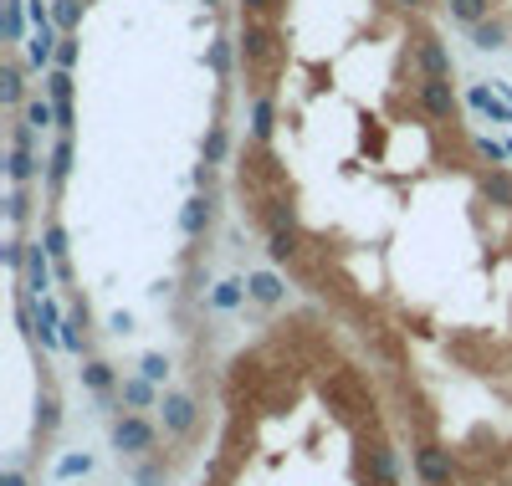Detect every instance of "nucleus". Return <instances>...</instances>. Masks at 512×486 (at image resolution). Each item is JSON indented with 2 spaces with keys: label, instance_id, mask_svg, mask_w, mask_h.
<instances>
[{
  "label": "nucleus",
  "instance_id": "1",
  "mask_svg": "<svg viewBox=\"0 0 512 486\" xmlns=\"http://www.w3.org/2000/svg\"><path fill=\"white\" fill-rule=\"evenodd\" d=\"M282 185V164H277V154L267 149V144H256L246 159H241V190H251V195H272Z\"/></svg>",
  "mask_w": 512,
  "mask_h": 486
},
{
  "label": "nucleus",
  "instance_id": "25",
  "mask_svg": "<svg viewBox=\"0 0 512 486\" xmlns=\"http://www.w3.org/2000/svg\"><path fill=\"white\" fill-rule=\"evenodd\" d=\"M205 62H210V72L226 82V77H231V62H236V47H231L226 36H216V41H210V52H205Z\"/></svg>",
  "mask_w": 512,
  "mask_h": 486
},
{
  "label": "nucleus",
  "instance_id": "36",
  "mask_svg": "<svg viewBox=\"0 0 512 486\" xmlns=\"http://www.w3.org/2000/svg\"><path fill=\"white\" fill-rule=\"evenodd\" d=\"M164 476H169V466H159V461H144V466L134 471L139 486H164Z\"/></svg>",
  "mask_w": 512,
  "mask_h": 486
},
{
  "label": "nucleus",
  "instance_id": "26",
  "mask_svg": "<svg viewBox=\"0 0 512 486\" xmlns=\"http://www.w3.org/2000/svg\"><path fill=\"white\" fill-rule=\"evenodd\" d=\"M118 394H123V405H134V410H149V405H154V384H149L144 374H139V379H123Z\"/></svg>",
  "mask_w": 512,
  "mask_h": 486
},
{
  "label": "nucleus",
  "instance_id": "3",
  "mask_svg": "<svg viewBox=\"0 0 512 486\" xmlns=\"http://www.w3.org/2000/svg\"><path fill=\"white\" fill-rule=\"evenodd\" d=\"M113 446H118V456H154L159 430L144 415H118L113 420Z\"/></svg>",
  "mask_w": 512,
  "mask_h": 486
},
{
  "label": "nucleus",
  "instance_id": "38",
  "mask_svg": "<svg viewBox=\"0 0 512 486\" xmlns=\"http://www.w3.org/2000/svg\"><path fill=\"white\" fill-rule=\"evenodd\" d=\"M88 471H93V456H67L57 466V476H88Z\"/></svg>",
  "mask_w": 512,
  "mask_h": 486
},
{
  "label": "nucleus",
  "instance_id": "10",
  "mask_svg": "<svg viewBox=\"0 0 512 486\" xmlns=\"http://www.w3.org/2000/svg\"><path fill=\"white\" fill-rule=\"evenodd\" d=\"M466 108H477V113L492 118V123H512V103L497 93V87H487V82H472V87H466Z\"/></svg>",
  "mask_w": 512,
  "mask_h": 486
},
{
  "label": "nucleus",
  "instance_id": "15",
  "mask_svg": "<svg viewBox=\"0 0 512 486\" xmlns=\"http://www.w3.org/2000/svg\"><path fill=\"white\" fill-rule=\"evenodd\" d=\"M246 292H251V302L277 307V302H282V292H287V282H282L277 272H251V277H246Z\"/></svg>",
  "mask_w": 512,
  "mask_h": 486
},
{
  "label": "nucleus",
  "instance_id": "30",
  "mask_svg": "<svg viewBox=\"0 0 512 486\" xmlns=\"http://www.w3.org/2000/svg\"><path fill=\"white\" fill-rule=\"evenodd\" d=\"M226 154H231L226 123H210V134H205V164H226Z\"/></svg>",
  "mask_w": 512,
  "mask_h": 486
},
{
  "label": "nucleus",
  "instance_id": "9",
  "mask_svg": "<svg viewBox=\"0 0 512 486\" xmlns=\"http://www.w3.org/2000/svg\"><path fill=\"white\" fill-rule=\"evenodd\" d=\"M256 220L267 226V236H277V231H297V205L287 200V195H262V205H256Z\"/></svg>",
  "mask_w": 512,
  "mask_h": 486
},
{
  "label": "nucleus",
  "instance_id": "12",
  "mask_svg": "<svg viewBox=\"0 0 512 486\" xmlns=\"http://www.w3.org/2000/svg\"><path fill=\"white\" fill-rule=\"evenodd\" d=\"M210 220H216V200H210V195H190L185 210H180V231H185L190 241H200V236L210 231Z\"/></svg>",
  "mask_w": 512,
  "mask_h": 486
},
{
  "label": "nucleus",
  "instance_id": "11",
  "mask_svg": "<svg viewBox=\"0 0 512 486\" xmlns=\"http://www.w3.org/2000/svg\"><path fill=\"white\" fill-rule=\"evenodd\" d=\"M159 415H164V430H169V435H190V430H195V420H200V410H195L190 394H164Z\"/></svg>",
  "mask_w": 512,
  "mask_h": 486
},
{
  "label": "nucleus",
  "instance_id": "32",
  "mask_svg": "<svg viewBox=\"0 0 512 486\" xmlns=\"http://www.w3.org/2000/svg\"><path fill=\"white\" fill-rule=\"evenodd\" d=\"M472 149H477V159H487V169H502V164L512 159V149H507V144H497V139H477Z\"/></svg>",
  "mask_w": 512,
  "mask_h": 486
},
{
  "label": "nucleus",
  "instance_id": "35",
  "mask_svg": "<svg viewBox=\"0 0 512 486\" xmlns=\"http://www.w3.org/2000/svg\"><path fill=\"white\" fill-rule=\"evenodd\" d=\"M36 425H41V435H52V430L62 425V405H57V394H47V400H41V415H36Z\"/></svg>",
  "mask_w": 512,
  "mask_h": 486
},
{
  "label": "nucleus",
  "instance_id": "24",
  "mask_svg": "<svg viewBox=\"0 0 512 486\" xmlns=\"http://www.w3.org/2000/svg\"><path fill=\"white\" fill-rule=\"evenodd\" d=\"M21 118H26L31 128H57V103H52V98H26Z\"/></svg>",
  "mask_w": 512,
  "mask_h": 486
},
{
  "label": "nucleus",
  "instance_id": "13",
  "mask_svg": "<svg viewBox=\"0 0 512 486\" xmlns=\"http://www.w3.org/2000/svg\"><path fill=\"white\" fill-rule=\"evenodd\" d=\"M67 174H72V134H57V144L47 154V190L52 195L67 185Z\"/></svg>",
  "mask_w": 512,
  "mask_h": 486
},
{
  "label": "nucleus",
  "instance_id": "45",
  "mask_svg": "<svg viewBox=\"0 0 512 486\" xmlns=\"http://www.w3.org/2000/svg\"><path fill=\"white\" fill-rule=\"evenodd\" d=\"M0 486H26V476L21 471H6V476H0Z\"/></svg>",
  "mask_w": 512,
  "mask_h": 486
},
{
  "label": "nucleus",
  "instance_id": "6",
  "mask_svg": "<svg viewBox=\"0 0 512 486\" xmlns=\"http://www.w3.org/2000/svg\"><path fill=\"white\" fill-rule=\"evenodd\" d=\"M415 103H420L425 118L456 123V93H451V82H446V77H425V82H420V93H415Z\"/></svg>",
  "mask_w": 512,
  "mask_h": 486
},
{
  "label": "nucleus",
  "instance_id": "22",
  "mask_svg": "<svg viewBox=\"0 0 512 486\" xmlns=\"http://www.w3.org/2000/svg\"><path fill=\"white\" fill-rule=\"evenodd\" d=\"M446 11H451V21H461L466 31H472L477 21L492 16V0H446Z\"/></svg>",
  "mask_w": 512,
  "mask_h": 486
},
{
  "label": "nucleus",
  "instance_id": "18",
  "mask_svg": "<svg viewBox=\"0 0 512 486\" xmlns=\"http://www.w3.org/2000/svg\"><path fill=\"white\" fill-rule=\"evenodd\" d=\"M272 134H277V108H272V98H256L251 103V139L272 144Z\"/></svg>",
  "mask_w": 512,
  "mask_h": 486
},
{
  "label": "nucleus",
  "instance_id": "17",
  "mask_svg": "<svg viewBox=\"0 0 512 486\" xmlns=\"http://www.w3.org/2000/svg\"><path fill=\"white\" fill-rule=\"evenodd\" d=\"M82 328H88V302L72 307V313L62 318V348H72V353H88V333H82Z\"/></svg>",
  "mask_w": 512,
  "mask_h": 486
},
{
  "label": "nucleus",
  "instance_id": "39",
  "mask_svg": "<svg viewBox=\"0 0 512 486\" xmlns=\"http://www.w3.org/2000/svg\"><path fill=\"white\" fill-rule=\"evenodd\" d=\"M195 190H200V195L216 190V164H200V169H195Z\"/></svg>",
  "mask_w": 512,
  "mask_h": 486
},
{
  "label": "nucleus",
  "instance_id": "7",
  "mask_svg": "<svg viewBox=\"0 0 512 486\" xmlns=\"http://www.w3.org/2000/svg\"><path fill=\"white\" fill-rule=\"evenodd\" d=\"M57 47H62V31H57V21H47V26H31V36H26V62H31L36 72H52V67H57Z\"/></svg>",
  "mask_w": 512,
  "mask_h": 486
},
{
  "label": "nucleus",
  "instance_id": "27",
  "mask_svg": "<svg viewBox=\"0 0 512 486\" xmlns=\"http://www.w3.org/2000/svg\"><path fill=\"white\" fill-rule=\"evenodd\" d=\"M26 0H6V21H0V31H6V41H26Z\"/></svg>",
  "mask_w": 512,
  "mask_h": 486
},
{
  "label": "nucleus",
  "instance_id": "46",
  "mask_svg": "<svg viewBox=\"0 0 512 486\" xmlns=\"http://www.w3.org/2000/svg\"><path fill=\"white\" fill-rule=\"evenodd\" d=\"M205 6H226V0H205Z\"/></svg>",
  "mask_w": 512,
  "mask_h": 486
},
{
  "label": "nucleus",
  "instance_id": "47",
  "mask_svg": "<svg viewBox=\"0 0 512 486\" xmlns=\"http://www.w3.org/2000/svg\"><path fill=\"white\" fill-rule=\"evenodd\" d=\"M507 149H512V144H507Z\"/></svg>",
  "mask_w": 512,
  "mask_h": 486
},
{
  "label": "nucleus",
  "instance_id": "21",
  "mask_svg": "<svg viewBox=\"0 0 512 486\" xmlns=\"http://www.w3.org/2000/svg\"><path fill=\"white\" fill-rule=\"evenodd\" d=\"M472 47H477V52H502V47H507V26L492 21V16L477 21V26H472Z\"/></svg>",
  "mask_w": 512,
  "mask_h": 486
},
{
  "label": "nucleus",
  "instance_id": "40",
  "mask_svg": "<svg viewBox=\"0 0 512 486\" xmlns=\"http://www.w3.org/2000/svg\"><path fill=\"white\" fill-rule=\"evenodd\" d=\"M57 67H67V72L77 67V41H72V36H62V47H57Z\"/></svg>",
  "mask_w": 512,
  "mask_h": 486
},
{
  "label": "nucleus",
  "instance_id": "41",
  "mask_svg": "<svg viewBox=\"0 0 512 486\" xmlns=\"http://www.w3.org/2000/svg\"><path fill=\"white\" fill-rule=\"evenodd\" d=\"M72 123H77L72 103H57V134H72Z\"/></svg>",
  "mask_w": 512,
  "mask_h": 486
},
{
  "label": "nucleus",
  "instance_id": "19",
  "mask_svg": "<svg viewBox=\"0 0 512 486\" xmlns=\"http://www.w3.org/2000/svg\"><path fill=\"white\" fill-rule=\"evenodd\" d=\"M477 190H482L487 200H497V205H512V174H507V169H482V174H477Z\"/></svg>",
  "mask_w": 512,
  "mask_h": 486
},
{
  "label": "nucleus",
  "instance_id": "42",
  "mask_svg": "<svg viewBox=\"0 0 512 486\" xmlns=\"http://www.w3.org/2000/svg\"><path fill=\"white\" fill-rule=\"evenodd\" d=\"M241 6H246V11H251V16H267V11H272V6H277V0H241Z\"/></svg>",
  "mask_w": 512,
  "mask_h": 486
},
{
  "label": "nucleus",
  "instance_id": "23",
  "mask_svg": "<svg viewBox=\"0 0 512 486\" xmlns=\"http://www.w3.org/2000/svg\"><path fill=\"white\" fill-rule=\"evenodd\" d=\"M82 6H88V0H52V21H57L62 36H72L82 26Z\"/></svg>",
  "mask_w": 512,
  "mask_h": 486
},
{
  "label": "nucleus",
  "instance_id": "8",
  "mask_svg": "<svg viewBox=\"0 0 512 486\" xmlns=\"http://www.w3.org/2000/svg\"><path fill=\"white\" fill-rule=\"evenodd\" d=\"M410 62H415V72H420V82L425 77H451V52L441 47V41L425 31L420 41H415V52H410Z\"/></svg>",
  "mask_w": 512,
  "mask_h": 486
},
{
  "label": "nucleus",
  "instance_id": "34",
  "mask_svg": "<svg viewBox=\"0 0 512 486\" xmlns=\"http://www.w3.org/2000/svg\"><path fill=\"white\" fill-rule=\"evenodd\" d=\"M41 246H47L57 261H67V231L57 226V220H47V231H41Z\"/></svg>",
  "mask_w": 512,
  "mask_h": 486
},
{
  "label": "nucleus",
  "instance_id": "4",
  "mask_svg": "<svg viewBox=\"0 0 512 486\" xmlns=\"http://www.w3.org/2000/svg\"><path fill=\"white\" fill-rule=\"evenodd\" d=\"M415 476L425 486H451L456 481V456L446 446H436V440H420L415 446Z\"/></svg>",
  "mask_w": 512,
  "mask_h": 486
},
{
  "label": "nucleus",
  "instance_id": "20",
  "mask_svg": "<svg viewBox=\"0 0 512 486\" xmlns=\"http://www.w3.org/2000/svg\"><path fill=\"white\" fill-rule=\"evenodd\" d=\"M6 174H11V185H31L36 174H41V159H36V149H11V159H6Z\"/></svg>",
  "mask_w": 512,
  "mask_h": 486
},
{
  "label": "nucleus",
  "instance_id": "37",
  "mask_svg": "<svg viewBox=\"0 0 512 486\" xmlns=\"http://www.w3.org/2000/svg\"><path fill=\"white\" fill-rule=\"evenodd\" d=\"M139 369H144L149 384H159V379L169 374V359H164V353H144V364H139Z\"/></svg>",
  "mask_w": 512,
  "mask_h": 486
},
{
  "label": "nucleus",
  "instance_id": "44",
  "mask_svg": "<svg viewBox=\"0 0 512 486\" xmlns=\"http://www.w3.org/2000/svg\"><path fill=\"white\" fill-rule=\"evenodd\" d=\"M379 6H400V11H425V0H379Z\"/></svg>",
  "mask_w": 512,
  "mask_h": 486
},
{
  "label": "nucleus",
  "instance_id": "43",
  "mask_svg": "<svg viewBox=\"0 0 512 486\" xmlns=\"http://www.w3.org/2000/svg\"><path fill=\"white\" fill-rule=\"evenodd\" d=\"M108 328H113V333H128V328H134V318H128V313H113Z\"/></svg>",
  "mask_w": 512,
  "mask_h": 486
},
{
  "label": "nucleus",
  "instance_id": "16",
  "mask_svg": "<svg viewBox=\"0 0 512 486\" xmlns=\"http://www.w3.org/2000/svg\"><path fill=\"white\" fill-rule=\"evenodd\" d=\"M0 103H6V108H26V77H21V62H6V67H0Z\"/></svg>",
  "mask_w": 512,
  "mask_h": 486
},
{
  "label": "nucleus",
  "instance_id": "14",
  "mask_svg": "<svg viewBox=\"0 0 512 486\" xmlns=\"http://www.w3.org/2000/svg\"><path fill=\"white\" fill-rule=\"evenodd\" d=\"M267 256L277 261V267H297V261H303V231H277V236H267Z\"/></svg>",
  "mask_w": 512,
  "mask_h": 486
},
{
  "label": "nucleus",
  "instance_id": "29",
  "mask_svg": "<svg viewBox=\"0 0 512 486\" xmlns=\"http://www.w3.org/2000/svg\"><path fill=\"white\" fill-rule=\"evenodd\" d=\"M82 384H88L93 394H108V389H113V364L88 359V364H82Z\"/></svg>",
  "mask_w": 512,
  "mask_h": 486
},
{
  "label": "nucleus",
  "instance_id": "2",
  "mask_svg": "<svg viewBox=\"0 0 512 486\" xmlns=\"http://www.w3.org/2000/svg\"><path fill=\"white\" fill-rule=\"evenodd\" d=\"M323 400H328V410H338V420L374 415V405L359 394V379H354V374H333V379H323Z\"/></svg>",
  "mask_w": 512,
  "mask_h": 486
},
{
  "label": "nucleus",
  "instance_id": "5",
  "mask_svg": "<svg viewBox=\"0 0 512 486\" xmlns=\"http://www.w3.org/2000/svg\"><path fill=\"white\" fill-rule=\"evenodd\" d=\"M241 57H246L251 72L272 67V62H277V31H272L267 21H246V31H241Z\"/></svg>",
  "mask_w": 512,
  "mask_h": 486
},
{
  "label": "nucleus",
  "instance_id": "33",
  "mask_svg": "<svg viewBox=\"0 0 512 486\" xmlns=\"http://www.w3.org/2000/svg\"><path fill=\"white\" fill-rule=\"evenodd\" d=\"M26 215H31V195H26V185H16L11 200H6V220H11V226H21Z\"/></svg>",
  "mask_w": 512,
  "mask_h": 486
},
{
  "label": "nucleus",
  "instance_id": "31",
  "mask_svg": "<svg viewBox=\"0 0 512 486\" xmlns=\"http://www.w3.org/2000/svg\"><path fill=\"white\" fill-rule=\"evenodd\" d=\"M41 82H47V98H52V103H72V72H67V67H52Z\"/></svg>",
  "mask_w": 512,
  "mask_h": 486
},
{
  "label": "nucleus",
  "instance_id": "28",
  "mask_svg": "<svg viewBox=\"0 0 512 486\" xmlns=\"http://www.w3.org/2000/svg\"><path fill=\"white\" fill-rule=\"evenodd\" d=\"M241 297H251L246 292V282H216V292H210V307H221V313H231V307H241Z\"/></svg>",
  "mask_w": 512,
  "mask_h": 486
}]
</instances>
